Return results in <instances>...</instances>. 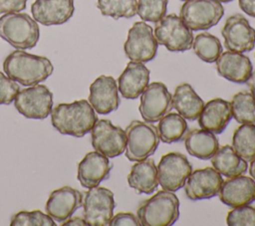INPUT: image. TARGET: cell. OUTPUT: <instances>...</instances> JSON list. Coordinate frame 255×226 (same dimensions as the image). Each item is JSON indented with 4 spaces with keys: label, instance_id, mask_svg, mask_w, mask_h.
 <instances>
[{
    "label": "cell",
    "instance_id": "obj_1",
    "mask_svg": "<svg viewBox=\"0 0 255 226\" xmlns=\"http://www.w3.org/2000/svg\"><path fill=\"white\" fill-rule=\"evenodd\" d=\"M97 120L95 110L86 100L59 104L51 112L52 125L60 133L76 137H82L91 131Z\"/></svg>",
    "mask_w": 255,
    "mask_h": 226
},
{
    "label": "cell",
    "instance_id": "obj_2",
    "mask_svg": "<svg viewBox=\"0 0 255 226\" xmlns=\"http://www.w3.org/2000/svg\"><path fill=\"white\" fill-rule=\"evenodd\" d=\"M5 74L22 86H36L53 73L51 61L42 56L32 55L22 50L11 52L3 62Z\"/></svg>",
    "mask_w": 255,
    "mask_h": 226
},
{
    "label": "cell",
    "instance_id": "obj_3",
    "mask_svg": "<svg viewBox=\"0 0 255 226\" xmlns=\"http://www.w3.org/2000/svg\"><path fill=\"white\" fill-rule=\"evenodd\" d=\"M137 217L143 226L173 225L179 217V200L172 191L159 190L140 203Z\"/></svg>",
    "mask_w": 255,
    "mask_h": 226
},
{
    "label": "cell",
    "instance_id": "obj_4",
    "mask_svg": "<svg viewBox=\"0 0 255 226\" xmlns=\"http://www.w3.org/2000/svg\"><path fill=\"white\" fill-rule=\"evenodd\" d=\"M0 38L16 49H32L39 41L40 29L26 13H5L0 17Z\"/></svg>",
    "mask_w": 255,
    "mask_h": 226
},
{
    "label": "cell",
    "instance_id": "obj_5",
    "mask_svg": "<svg viewBox=\"0 0 255 226\" xmlns=\"http://www.w3.org/2000/svg\"><path fill=\"white\" fill-rule=\"evenodd\" d=\"M125 154L130 161H139L152 155L158 144L157 127L148 121L133 120L126 128Z\"/></svg>",
    "mask_w": 255,
    "mask_h": 226
},
{
    "label": "cell",
    "instance_id": "obj_6",
    "mask_svg": "<svg viewBox=\"0 0 255 226\" xmlns=\"http://www.w3.org/2000/svg\"><path fill=\"white\" fill-rule=\"evenodd\" d=\"M153 35L159 45L171 52H184L192 47V31L176 14L163 16L156 22Z\"/></svg>",
    "mask_w": 255,
    "mask_h": 226
},
{
    "label": "cell",
    "instance_id": "obj_7",
    "mask_svg": "<svg viewBox=\"0 0 255 226\" xmlns=\"http://www.w3.org/2000/svg\"><path fill=\"white\" fill-rule=\"evenodd\" d=\"M223 14V6L217 0H186L179 17L191 31H200L215 26Z\"/></svg>",
    "mask_w": 255,
    "mask_h": 226
},
{
    "label": "cell",
    "instance_id": "obj_8",
    "mask_svg": "<svg viewBox=\"0 0 255 226\" xmlns=\"http://www.w3.org/2000/svg\"><path fill=\"white\" fill-rule=\"evenodd\" d=\"M84 219L90 226H107L114 216L116 206L114 193L106 188L95 186L89 188L83 197Z\"/></svg>",
    "mask_w": 255,
    "mask_h": 226
},
{
    "label": "cell",
    "instance_id": "obj_9",
    "mask_svg": "<svg viewBox=\"0 0 255 226\" xmlns=\"http://www.w3.org/2000/svg\"><path fill=\"white\" fill-rule=\"evenodd\" d=\"M14 107L27 118L44 119L52 112L53 94L46 86H32L19 91L14 100Z\"/></svg>",
    "mask_w": 255,
    "mask_h": 226
},
{
    "label": "cell",
    "instance_id": "obj_10",
    "mask_svg": "<svg viewBox=\"0 0 255 226\" xmlns=\"http://www.w3.org/2000/svg\"><path fill=\"white\" fill-rule=\"evenodd\" d=\"M157 47L152 28L145 22L138 21L128 30L124 50L130 61L146 63L155 57Z\"/></svg>",
    "mask_w": 255,
    "mask_h": 226
},
{
    "label": "cell",
    "instance_id": "obj_11",
    "mask_svg": "<svg viewBox=\"0 0 255 226\" xmlns=\"http://www.w3.org/2000/svg\"><path fill=\"white\" fill-rule=\"evenodd\" d=\"M158 184L164 190L177 191L183 187L192 171L187 157L180 152H168L161 156L157 166Z\"/></svg>",
    "mask_w": 255,
    "mask_h": 226
},
{
    "label": "cell",
    "instance_id": "obj_12",
    "mask_svg": "<svg viewBox=\"0 0 255 226\" xmlns=\"http://www.w3.org/2000/svg\"><path fill=\"white\" fill-rule=\"evenodd\" d=\"M93 147L109 158L121 155L126 150V131L114 125L110 119H98L91 129Z\"/></svg>",
    "mask_w": 255,
    "mask_h": 226
},
{
    "label": "cell",
    "instance_id": "obj_13",
    "mask_svg": "<svg viewBox=\"0 0 255 226\" xmlns=\"http://www.w3.org/2000/svg\"><path fill=\"white\" fill-rule=\"evenodd\" d=\"M172 110V97L161 82L148 84L140 95L139 113L144 121H158Z\"/></svg>",
    "mask_w": 255,
    "mask_h": 226
},
{
    "label": "cell",
    "instance_id": "obj_14",
    "mask_svg": "<svg viewBox=\"0 0 255 226\" xmlns=\"http://www.w3.org/2000/svg\"><path fill=\"white\" fill-rule=\"evenodd\" d=\"M221 34L224 38V46L233 52L245 53L254 48L255 30L248 20L240 14L227 18Z\"/></svg>",
    "mask_w": 255,
    "mask_h": 226
},
{
    "label": "cell",
    "instance_id": "obj_15",
    "mask_svg": "<svg viewBox=\"0 0 255 226\" xmlns=\"http://www.w3.org/2000/svg\"><path fill=\"white\" fill-rule=\"evenodd\" d=\"M221 174L213 167H204L191 171L183 187L190 200L209 199L218 194L222 185Z\"/></svg>",
    "mask_w": 255,
    "mask_h": 226
},
{
    "label": "cell",
    "instance_id": "obj_16",
    "mask_svg": "<svg viewBox=\"0 0 255 226\" xmlns=\"http://www.w3.org/2000/svg\"><path fill=\"white\" fill-rule=\"evenodd\" d=\"M89 103L100 114L118 110L121 99L116 80L112 76H100L90 86Z\"/></svg>",
    "mask_w": 255,
    "mask_h": 226
},
{
    "label": "cell",
    "instance_id": "obj_17",
    "mask_svg": "<svg viewBox=\"0 0 255 226\" xmlns=\"http://www.w3.org/2000/svg\"><path fill=\"white\" fill-rule=\"evenodd\" d=\"M83 203V194L70 186H63L54 190L45 206V210L54 220L64 222L72 217Z\"/></svg>",
    "mask_w": 255,
    "mask_h": 226
},
{
    "label": "cell",
    "instance_id": "obj_18",
    "mask_svg": "<svg viewBox=\"0 0 255 226\" xmlns=\"http://www.w3.org/2000/svg\"><path fill=\"white\" fill-rule=\"evenodd\" d=\"M74 11V0H36L31 5L34 20L44 26L64 24Z\"/></svg>",
    "mask_w": 255,
    "mask_h": 226
},
{
    "label": "cell",
    "instance_id": "obj_19",
    "mask_svg": "<svg viewBox=\"0 0 255 226\" xmlns=\"http://www.w3.org/2000/svg\"><path fill=\"white\" fill-rule=\"evenodd\" d=\"M219 199L229 207L247 205L255 200V180L243 174L223 180Z\"/></svg>",
    "mask_w": 255,
    "mask_h": 226
},
{
    "label": "cell",
    "instance_id": "obj_20",
    "mask_svg": "<svg viewBox=\"0 0 255 226\" xmlns=\"http://www.w3.org/2000/svg\"><path fill=\"white\" fill-rule=\"evenodd\" d=\"M113 168L109 157L99 151L88 152L78 164L77 178L84 188L98 186L110 176Z\"/></svg>",
    "mask_w": 255,
    "mask_h": 226
},
{
    "label": "cell",
    "instance_id": "obj_21",
    "mask_svg": "<svg viewBox=\"0 0 255 226\" xmlns=\"http://www.w3.org/2000/svg\"><path fill=\"white\" fill-rule=\"evenodd\" d=\"M215 62L218 75L236 84L246 83L253 72L250 59L238 52L221 53Z\"/></svg>",
    "mask_w": 255,
    "mask_h": 226
},
{
    "label": "cell",
    "instance_id": "obj_22",
    "mask_svg": "<svg viewBox=\"0 0 255 226\" xmlns=\"http://www.w3.org/2000/svg\"><path fill=\"white\" fill-rule=\"evenodd\" d=\"M149 84V70L143 63L130 61L118 79V89L128 100L138 98Z\"/></svg>",
    "mask_w": 255,
    "mask_h": 226
},
{
    "label": "cell",
    "instance_id": "obj_23",
    "mask_svg": "<svg viewBox=\"0 0 255 226\" xmlns=\"http://www.w3.org/2000/svg\"><path fill=\"white\" fill-rule=\"evenodd\" d=\"M232 118L231 105L223 99H213L204 104L198 116L201 128L213 133H221Z\"/></svg>",
    "mask_w": 255,
    "mask_h": 226
},
{
    "label": "cell",
    "instance_id": "obj_24",
    "mask_svg": "<svg viewBox=\"0 0 255 226\" xmlns=\"http://www.w3.org/2000/svg\"><path fill=\"white\" fill-rule=\"evenodd\" d=\"M129 187L137 193L151 194L158 186L157 168L152 158H145L136 161L128 174Z\"/></svg>",
    "mask_w": 255,
    "mask_h": 226
},
{
    "label": "cell",
    "instance_id": "obj_25",
    "mask_svg": "<svg viewBox=\"0 0 255 226\" xmlns=\"http://www.w3.org/2000/svg\"><path fill=\"white\" fill-rule=\"evenodd\" d=\"M203 106L204 102L189 84L182 83L175 88L172 96V108L185 119H197Z\"/></svg>",
    "mask_w": 255,
    "mask_h": 226
},
{
    "label": "cell",
    "instance_id": "obj_26",
    "mask_svg": "<svg viewBox=\"0 0 255 226\" xmlns=\"http://www.w3.org/2000/svg\"><path fill=\"white\" fill-rule=\"evenodd\" d=\"M184 145L187 152L199 159H210L219 147L215 134L203 128H193L184 136Z\"/></svg>",
    "mask_w": 255,
    "mask_h": 226
},
{
    "label": "cell",
    "instance_id": "obj_27",
    "mask_svg": "<svg viewBox=\"0 0 255 226\" xmlns=\"http://www.w3.org/2000/svg\"><path fill=\"white\" fill-rule=\"evenodd\" d=\"M210 159L213 168L227 178L245 173L248 167L247 161L240 157L228 144L218 147Z\"/></svg>",
    "mask_w": 255,
    "mask_h": 226
},
{
    "label": "cell",
    "instance_id": "obj_28",
    "mask_svg": "<svg viewBox=\"0 0 255 226\" xmlns=\"http://www.w3.org/2000/svg\"><path fill=\"white\" fill-rule=\"evenodd\" d=\"M188 131L187 122L178 113H168L159 119L157 132L159 139L165 143L177 142L184 138Z\"/></svg>",
    "mask_w": 255,
    "mask_h": 226
},
{
    "label": "cell",
    "instance_id": "obj_29",
    "mask_svg": "<svg viewBox=\"0 0 255 226\" xmlns=\"http://www.w3.org/2000/svg\"><path fill=\"white\" fill-rule=\"evenodd\" d=\"M232 148L246 161L255 156V123H241L232 136Z\"/></svg>",
    "mask_w": 255,
    "mask_h": 226
},
{
    "label": "cell",
    "instance_id": "obj_30",
    "mask_svg": "<svg viewBox=\"0 0 255 226\" xmlns=\"http://www.w3.org/2000/svg\"><path fill=\"white\" fill-rule=\"evenodd\" d=\"M196 56L206 63L215 62L222 53V46L217 37L203 32L193 38L192 47Z\"/></svg>",
    "mask_w": 255,
    "mask_h": 226
},
{
    "label": "cell",
    "instance_id": "obj_31",
    "mask_svg": "<svg viewBox=\"0 0 255 226\" xmlns=\"http://www.w3.org/2000/svg\"><path fill=\"white\" fill-rule=\"evenodd\" d=\"M232 116L239 123H255V99L252 94L239 92L231 100Z\"/></svg>",
    "mask_w": 255,
    "mask_h": 226
},
{
    "label": "cell",
    "instance_id": "obj_32",
    "mask_svg": "<svg viewBox=\"0 0 255 226\" xmlns=\"http://www.w3.org/2000/svg\"><path fill=\"white\" fill-rule=\"evenodd\" d=\"M97 7L104 16L114 19L131 18L136 14V0H98Z\"/></svg>",
    "mask_w": 255,
    "mask_h": 226
},
{
    "label": "cell",
    "instance_id": "obj_33",
    "mask_svg": "<svg viewBox=\"0 0 255 226\" xmlns=\"http://www.w3.org/2000/svg\"><path fill=\"white\" fill-rule=\"evenodd\" d=\"M11 226H56L54 219L40 210L19 211L10 222Z\"/></svg>",
    "mask_w": 255,
    "mask_h": 226
},
{
    "label": "cell",
    "instance_id": "obj_34",
    "mask_svg": "<svg viewBox=\"0 0 255 226\" xmlns=\"http://www.w3.org/2000/svg\"><path fill=\"white\" fill-rule=\"evenodd\" d=\"M167 0H138L136 13L146 22L159 21L166 14Z\"/></svg>",
    "mask_w": 255,
    "mask_h": 226
},
{
    "label": "cell",
    "instance_id": "obj_35",
    "mask_svg": "<svg viewBox=\"0 0 255 226\" xmlns=\"http://www.w3.org/2000/svg\"><path fill=\"white\" fill-rule=\"evenodd\" d=\"M226 224L229 226H255V207L249 204L234 207L227 214Z\"/></svg>",
    "mask_w": 255,
    "mask_h": 226
},
{
    "label": "cell",
    "instance_id": "obj_36",
    "mask_svg": "<svg viewBox=\"0 0 255 226\" xmlns=\"http://www.w3.org/2000/svg\"><path fill=\"white\" fill-rule=\"evenodd\" d=\"M19 91L20 86L17 82L0 72V105H10L14 102Z\"/></svg>",
    "mask_w": 255,
    "mask_h": 226
},
{
    "label": "cell",
    "instance_id": "obj_37",
    "mask_svg": "<svg viewBox=\"0 0 255 226\" xmlns=\"http://www.w3.org/2000/svg\"><path fill=\"white\" fill-rule=\"evenodd\" d=\"M111 226H140L141 222L137 216L130 212H119L112 217L110 224Z\"/></svg>",
    "mask_w": 255,
    "mask_h": 226
},
{
    "label": "cell",
    "instance_id": "obj_38",
    "mask_svg": "<svg viewBox=\"0 0 255 226\" xmlns=\"http://www.w3.org/2000/svg\"><path fill=\"white\" fill-rule=\"evenodd\" d=\"M27 0H0V14L20 12L26 8Z\"/></svg>",
    "mask_w": 255,
    "mask_h": 226
},
{
    "label": "cell",
    "instance_id": "obj_39",
    "mask_svg": "<svg viewBox=\"0 0 255 226\" xmlns=\"http://www.w3.org/2000/svg\"><path fill=\"white\" fill-rule=\"evenodd\" d=\"M241 10L251 16L255 17V0H238Z\"/></svg>",
    "mask_w": 255,
    "mask_h": 226
},
{
    "label": "cell",
    "instance_id": "obj_40",
    "mask_svg": "<svg viewBox=\"0 0 255 226\" xmlns=\"http://www.w3.org/2000/svg\"><path fill=\"white\" fill-rule=\"evenodd\" d=\"M62 225L64 226H71V225H78V226H83V225H88V223L86 222L85 219H82L80 217H74V218H69L68 220H66V222H63Z\"/></svg>",
    "mask_w": 255,
    "mask_h": 226
},
{
    "label": "cell",
    "instance_id": "obj_41",
    "mask_svg": "<svg viewBox=\"0 0 255 226\" xmlns=\"http://www.w3.org/2000/svg\"><path fill=\"white\" fill-rule=\"evenodd\" d=\"M246 84L248 86V88L250 89V92L252 94V96L255 99V71L252 72L251 76L249 77V79L246 81Z\"/></svg>",
    "mask_w": 255,
    "mask_h": 226
},
{
    "label": "cell",
    "instance_id": "obj_42",
    "mask_svg": "<svg viewBox=\"0 0 255 226\" xmlns=\"http://www.w3.org/2000/svg\"><path fill=\"white\" fill-rule=\"evenodd\" d=\"M249 173L251 175V177L255 180V156L253 157V159L250 160V165H249Z\"/></svg>",
    "mask_w": 255,
    "mask_h": 226
},
{
    "label": "cell",
    "instance_id": "obj_43",
    "mask_svg": "<svg viewBox=\"0 0 255 226\" xmlns=\"http://www.w3.org/2000/svg\"><path fill=\"white\" fill-rule=\"evenodd\" d=\"M217 1H219V2H230L232 0H217Z\"/></svg>",
    "mask_w": 255,
    "mask_h": 226
},
{
    "label": "cell",
    "instance_id": "obj_44",
    "mask_svg": "<svg viewBox=\"0 0 255 226\" xmlns=\"http://www.w3.org/2000/svg\"><path fill=\"white\" fill-rule=\"evenodd\" d=\"M182 1H186V0H182Z\"/></svg>",
    "mask_w": 255,
    "mask_h": 226
}]
</instances>
